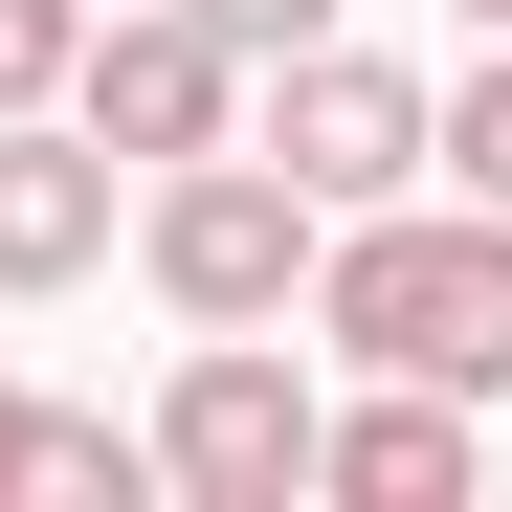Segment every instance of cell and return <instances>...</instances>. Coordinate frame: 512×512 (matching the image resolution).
I'll use <instances>...</instances> for the list:
<instances>
[{
    "label": "cell",
    "instance_id": "4",
    "mask_svg": "<svg viewBox=\"0 0 512 512\" xmlns=\"http://www.w3.org/2000/svg\"><path fill=\"white\" fill-rule=\"evenodd\" d=\"M312 357H290V334H201V357L179 379H156V423H134V446H156V490H179V512H312Z\"/></svg>",
    "mask_w": 512,
    "mask_h": 512
},
{
    "label": "cell",
    "instance_id": "1",
    "mask_svg": "<svg viewBox=\"0 0 512 512\" xmlns=\"http://www.w3.org/2000/svg\"><path fill=\"white\" fill-rule=\"evenodd\" d=\"M312 334L357 379L512 401V201H357V223L312 245Z\"/></svg>",
    "mask_w": 512,
    "mask_h": 512
},
{
    "label": "cell",
    "instance_id": "12",
    "mask_svg": "<svg viewBox=\"0 0 512 512\" xmlns=\"http://www.w3.org/2000/svg\"><path fill=\"white\" fill-rule=\"evenodd\" d=\"M468 45H512V0H468Z\"/></svg>",
    "mask_w": 512,
    "mask_h": 512
},
{
    "label": "cell",
    "instance_id": "5",
    "mask_svg": "<svg viewBox=\"0 0 512 512\" xmlns=\"http://www.w3.org/2000/svg\"><path fill=\"white\" fill-rule=\"evenodd\" d=\"M67 112H90L134 179H156V156H223V134H245V45L201 23V0H90V45H67Z\"/></svg>",
    "mask_w": 512,
    "mask_h": 512
},
{
    "label": "cell",
    "instance_id": "8",
    "mask_svg": "<svg viewBox=\"0 0 512 512\" xmlns=\"http://www.w3.org/2000/svg\"><path fill=\"white\" fill-rule=\"evenodd\" d=\"M423 179H468V201H512V45H468V90L423 112Z\"/></svg>",
    "mask_w": 512,
    "mask_h": 512
},
{
    "label": "cell",
    "instance_id": "3",
    "mask_svg": "<svg viewBox=\"0 0 512 512\" xmlns=\"http://www.w3.org/2000/svg\"><path fill=\"white\" fill-rule=\"evenodd\" d=\"M423 112H446V90L379 67V45H334V23L245 67V156H268L290 201H334V223H357V201H423Z\"/></svg>",
    "mask_w": 512,
    "mask_h": 512
},
{
    "label": "cell",
    "instance_id": "9",
    "mask_svg": "<svg viewBox=\"0 0 512 512\" xmlns=\"http://www.w3.org/2000/svg\"><path fill=\"white\" fill-rule=\"evenodd\" d=\"M67 45H90V0H0V112H67Z\"/></svg>",
    "mask_w": 512,
    "mask_h": 512
},
{
    "label": "cell",
    "instance_id": "10",
    "mask_svg": "<svg viewBox=\"0 0 512 512\" xmlns=\"http://www.w3.org/2000/svg\"><path fill=\"white\" fill-rule=\"evenodd\" d=\"M45 423H67L45 379H0V512H23V490H45Z\"/></svg>",
    "mask_w": 512,
    "mask_h": 512
},
{
    "label": "cell",
    "instance_id": "6",
    "mask_svg": "<svg viewBox=\"0 0 512 512\" xmlns=\"http://www.w3.org/2000/svg\"><path fill=\"white\" fill-rule=\"evenodd\" d=\"M134 223V156L90 112H0V290H90Z\"/></svg>",
    "mask_w": 512,
    "mask_h": 512
},
{
    "label": "cell",
    "instance_id": "2",
    "mask_svg": "<svg viewBox=\"0 0 512 512\" xmlns=\"http://www.w3.org/2000/svg\"><path fill=\"white\" fill-rule=\"evenodd\" d=\"M312 245H334V201H290L245 134L134 179V268H156V312H179V334H290V312H312Z\"/></svg>",
    "mask_w": 512,
    "mask_h": 512
},
{
    "label": "cell",
    "instance_id": "11",
    "mask_svg": "<svg viewBox=\"0 0 512 512\" xmlns=\"http://www.w3.org/2000/svg\"><path fill=\"white\" fill-rule=\"evenodd\" d=\"M201 23H223L245 67H268V45H312V23H334V0H201Z\"/></svg>",
    "mask_w": 512,
    "mask_h": 512
},
{
    "label": "cell",
    "instance_id": "7",
    "mask_svg": "<svg viewBox=\"0 0 512 512\" xmlns=\"http://www.w3.org/2000/svg\"><path fill=\"white\" fill-rule=\"evenodd\" d=\"M312 490H334V512H446V490H490V401H446V379L334 401V423H312Z\"/></svg>",
    "mask_w": 512,
    "mask_h": 512
}]
</instances>
